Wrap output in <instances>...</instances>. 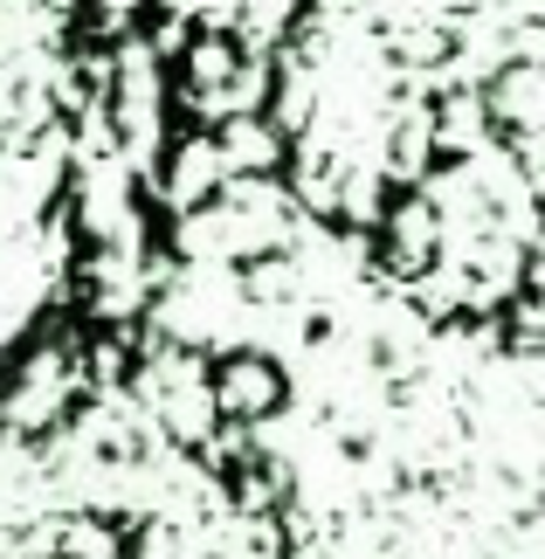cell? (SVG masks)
<instances>
[{
    "label": "cell",
    "mask_w": 545,
    "mask_h": 559,
    "mask_svg": "<svg viewBox=\"0 0 545 559\" xmlns=\"http://www.w3.org/2000/svg\"><path fill=\"white\" fill-rule=\"evenodd\" d=\"M256 118L291 201L387 297L545 353V0H297Z\"/></svg>",
    "instance_id": "1"
},
{
    "label": "cell",
    "mask_w": 545,
    "mask_h": 559,
    "mask_svg": "<svg viewBox=\"0 0 545 559\" xmlns=\"http://www.w3.org/2000/svg\"><path fill=\"white\" fill-rule=\"evenodd\" d=\"M235 367L76 332L0 380V559H318Z\"/></svg>",
    "instance_id": "2"
},
{
    "label": "cell",
    "mask_w": 545,
    "mask_h": 559,
    "mask_svg": "<svg viewBox=\"0 0 545 559\" xmlns=\"http://www.w3.org/2000/svg\"><path fill=\"white\" fill-rule=\"evenodd\" d=\"M201 62L208 41H159V0H0V380L139 325Z\"/></svg>",
    "instance_id": "3"
}]
</instances>
